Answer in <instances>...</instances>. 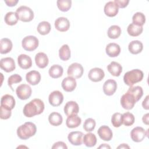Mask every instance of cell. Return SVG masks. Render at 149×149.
I'll use <instances>...</instances> for the list:
<instances>
[{
    "instance_id": "40",
    "label": "cell",
    "mask_w": 149,
    "mask_h": 149,
    "mask_svg": "<svg viewBox=\"0 0 149 149\" xmlns=\"http://www.w3.org/2000/svg\"><path fill=\"white\" fill-rule=\"evenodd\" d=\"M58 9L62 12H67L71 8L72 1L70 0H58L56 2Z\"/></svg>"
},
{
    "instance_id": "9",
    "label": "cell",
    "mask_w": 149,
    "mask_h": 149,
    "mask_svg": "<svg viewBox=\"0 0 149 149\" xmlns=\"http://www.w3.org/2000/svg\"><path fill=\"white\" fill-rule=\"evenodd\" d=\"M146 136H148L146 130L142 127H136L133 128L130 132V136L133 141L141 142L142 141Z\"/></svg>"
},
{
    "instance_id": "39",
    "label": "cell",
    "mask_w": 149,
    "mask_h": 149,
    "mask_svg": "<svg viewBox=\"0 0 149 149\" xmlns=\"http://www.w3.org/2000/svg\"><path fill=\"white\" fill-rule=\"evenodd\" d=\"M122 124L126 126H129L132 125L134 122V115L129 112H125L122 115Z\"/></svg>"
},
{
    "instance_id": "26",
    "label": "cell",
    "mask_w": 149,
    "mask_h": 149,
    "mask_svg": "<svg viewBox=\"0 0 149 149\" xmlns=\"http://www.w3.org/2000/svg\"><path fill=\"white\" fill-rule=\"evenodd\" d=\"M12 42L11 40L7 38H2L0 40V52L5 54L9 52L12 49Z\"/></svg>"
},
{
    "instance_id": "34",
    "label": "cell",
    "mask_w": 149,
    "mask_h": 149,
    "mask_svg": "<svg viewBox=\"0 0 149 149\" xmlns=\"http://www.w3.org/2000/svg\"><path fill=\"white\" fill-rule=\"evenodd\" d=\"M121 32L122 30L119 26L117 25H112L108 29L107 34L109 38L116 39L120 36Z\"/></svg>"
},
{
    "instance_id": "50",
    "label": "cell",
    "mask_w": 149,
    "mask_h": 149,
    "mask_svg": "<svg viewBox=\"0 0 149 149\" xmlns=\"http://www.w3.org/2000/svg\"><path fill=\"white\" fill-rule=\"evenodd\" d=\"M129 146H127L126 144H122L119 146L118 147V148H129Z\"/></svg>"
},
{
    "instance_id": "24",
    "label": "cell",
    "mask_w": 149,
    "mask_h": 149,
    "mask_svg": "<svg viewBox=\"0 0 149 149\" xmlns=\"http://www.w3.org/2000/svg\"><path fill=\"white\" fill-rule=\"evenodd\" d=\"M1 105L12 110L15 106V100L12 95L5 94L1 98Z\"/></svg>"
},
{
    "instance_id": "46",
    "label": "cell",
    "mask_w": 149,
    "mask_h": 149,
    "mask_svg": "<svg viewBox=\"0 0 149 149\" xmlns=\"http://www.w3.org/2000/svg\"><path fill=\"white\" fill-rule=\"evenodd\" d=\"M52 148H63V149H67L68 147L66 146V144L63 141H58L54 144L53 146L52 147Z\"/></svg>"
},
{
    "instance_id": "45",
    "label": "cell",
    "mask_w": 149,
    "mask_h": 149,
    "mask_svg": "<svg viewBox=\"0 0 149 149\" xmlns=\"http://www.w3.org/2000/svg\"><path fill=\"white\" fill-rule=\"evenodd\" d=\"M114 2L118 5V8H124L128 5L129 0H115Z\"/></svg>"
},
{
    "instance_id": "29",
    "label": "cell",
    "mask_w": 149,
    "mask_h": 149,
    "mask_svg": "<svg viewBox=\"0 0 149 149\" xmlns=\"http://www.w3.org/2000/svg\"><path fill=\"white\" fill-rule=\"evenodd\" d=\"M63 72V69L61 65H54L49 69V75L54 79H57L62 76Z\"/></svg>"
},
{
    "instance_id": "37",
    "label": "cell",
    "mask_w": 149,
    "mask_h": 149,
    "mask_svg": "<svg viewBox=\"0 0 149 149\" xmlns=\"http://www.w3.org/2000/svg\"><path fill=\"white\" fill-rule=\"evenodd\" d=\"M37 29L41 35H46L51 30V24L47 21H43L38 24Z\"/></svg>"
},
{
    "instance_id": "17",
    "label": "cell",
    "mask_w": 149,
    "mask_h": 149,
    "mask_svg": "<svg viewBox=\"0 0 149 149\" xmlns=\"http://www.w3.org/2000/svg\"><path fill=\"white\" fill-rule=\"evenodd\" d=\"M76 85L77 83L75 79L69 76L64 78L62 81V87L67 92L73 91L75 89Z\"/></svg>"
},
{
    "instance_id": "42",
    "label": "cell",
    "mask_w": 149,
    "mask_h": 149,
    "mask_svg": "<svg viewBox=\"0 0 149 149\" xmlns=\"http://www.w3.org/2000/svg\"><path fill=\"white\" fill-rule=\"evenodd\" d=\"M122 115L119 112H116L112 116L111 122L115 127H119L122 125Z\"/></svg>"
},
{
    "instance_id": "49",
    "label": "cell",
    "mask_w": 149,
    "mask_h": 149,
    "mask_svg": "<svg viewBox=\"0 0 149 149\" xmlns=\"http://www.w3.org/2000/svg\"><path fill=\"white\" fill-rule=\"evenodd\" d=\"M148 118H149V113H147L145 114L144 115H143V118H142L143 122L144 124L147 125H148V124H149V119H148Z\"/></svg>"
},
{
    "instance_id": "15",
    "label": "cell",
    "mask_w": 149,
    "mask_h": 149,
    "mask_svg": "<svg viewBox=\"0 0 149 149\" xmlns=\"http://www.w3.org/2000/svg\"><path fill=\"white\" fill-rule=\"evenodd\" d=\"M117 88L116 82L112 79H108L105 81L103 85V91L105 94L112 95L116 91Z\"/></svg>"
},
{
    "instance_id": "30",
    "label": "cell",
    "mask_w": 149,
    "mask_h": 149,
    "mask_svg": "<svg viewBox=\"0 0 149 149\" xmlns=\"http://www.w3.org/2000/svg\"><path fill=\"white\" fill-rule=\"evenodd\" d=\"M48 121L51 125L57 126L62 124L63 118L59 113L54 112L49 114L48 116Z\"/></svg>"
},
{
    "instance_id": "3",
    "label": "cell",
    "mask_w": 149,
    "mask_h": 149,
    "mask_svg": "<svg viewBox=\"0 0 149 149\" xmlns=\"http://www.w3.org/2000/svg\"><path fill=\"white\" fill-rule=\"evenodd\" d=\"M143 72L140 69H133L126 72L123 76L125 83L129 86H132L135 83L141 81L143 78Z\"/></svg>"
},
{
    "instance_id": "10",
    "label": "cell",
    "mask_w": 149,
    "mask_h": 149,
    "mask_svg": "<svg viewBox=\"0 0 149 149\" xmlns=\"http://www.w3.org/2000/svg\"><path fill=\"white\" fill-rule=\"evenodd\" d=\"M63 100V95L62 93L59 91H54L49 95V102L53 107H58L62 103Z\"/></svg>"
},
{
    "instance_id": "20",
    "label": "cell",
    "mask_w": 149,
    "mask_h": 149,
    "mask_svg": "<svg viewBox=\"0 0 149 149\" xmlns=\"http://www.w3.org/2000/svg\"><path fill=\"white\" fill-rule=\"evenodd\" d=\"M26 81L31 85L35 86L38 84L41 80V74L36 70H31L28 72L26 76Z\"/></svg>"
},
{
    "instance_id": "28",
    "label": "cell",
    "mask_w": 149,
    "mask_h": 149,
    "mask_svg": "<svg viewBox=\"0 0 149 149\" xmlns=\"http://www.w3.org/2000/svg\"><path fill=\"white\" fill-rule=\"evenodd\" d=\"M81 122V118L77 115L69 116L66 119V125L69 128H75L78 127Z\"/></svg>"
},
{
    "instance_id": "41",
    "label": "cell",
    "mask_w": 149,
    "mask_h": 149,
    "mask_svg": "<svg viewBox=\"0 0 149 149\" xmlns=\"http://www.w3.org/2000/svg\"><path fill=\"white\" fill-rule=\"evenodd\" d=\"M95 121L93 118L87 119L83 124V129L87 132H92L95 127Z\"/></svg>"
},
{
    "instance_id": "47",
    "label": "cell",
    "mask_w": 149,
    "mask_h": 149,
    "mask_svg": "<svg viewBox=\"0 0 149 149\" xmlns=\"http://www.w3.org/2000/svg\"><path fill=\"white\" fill-rule=\"evenodd\" d=\"M18 2H19L18 0H8V1L5 0V2L7 5V6H10V7L15 6Z\"/></svg>"
},
{
    "instance_id": "35",
    "label": "cell",
    "mask_w": 149,
    "mask_h": 149,
    "mask_svg": "<svg viewBox=\"0 0 149 149\" xmlns=\"http://www.w3.org/2000/svg\"><path fill=\"white\" fill-rule=\"evenodd\" d=\"M127 92L132 94L133 95L136 102L138 101L139 100H140V98L143 95V88H141V87L139 86H134V87L130 86V88L128 89Z\"/></svg>"
},
{
    "instance_id": "8",
    "label": "cell",
    "mask_w": 149,
    "mask_h": 149,
    "mask_svg": "<svg viewBox=\"0 0 149 149\" xmlns=\"http://www.w3.org/2000/svg\"><path fill=\"white\" fill-rule=\"evenodd\" d=\"M136 102V101L133 95L127 91L123 94L120 98L121 105L125 109L129 110L132 109Z\"/></svg>"
},
{
    "instance_id": "43",
    "label": "cell",
    "mask_w": 149,
    "mask_h": 149,
    "mask_svg": "<svg viewBox=\"0 0 149 149\" xmlns=\"http://www.w3.org/2000/svg\"><path fill=\"white\" fill-rule=\"evenodd\" d=\"M22 80V77L19 74H14L13 75L10 76L8 78V86L10 87L12 90H13L12 85L13 84H15V83H20Z\"/></svg>"
},
{
    "instance_id": "51",
    "label": "cell",
    "mask_w": 149,
    "mask_h": 149,
    "mask_svg": "<svg viewBox=\"0 0 149 149\" xmlns=\"http://www.w3.org/2000/svg\"><path fill=\"white\" fill-rule=\"evenodd\" d=\"M99 148H111V147L107 144H102L99 147Z\"/></svg>"
},
{
    "instance_id": "22",
    "label": "cell",
    "mask_w": 149,
    "mask_h": 149,
    "mask_svg": "<svg viewBox=\"0 0 149 149\" xmlns=\"http://www.w3.org/2000/svg\"><path fill=\"white\" fill-rule=\"evenodd\" d=\"M105 51L109 56L116 57L119 55L120 52V48L118 44L111 42L107 45Z\"/></svg>"
},
{
    "instance_id": "44",
    "label": "cell",
    "mask_w": 149,
    "mask_h": 149,
    "mask_svg": "<svg viewBox=\"0 0 149 149\" xmlns=\"http://www.w3.org/2000/svg\"><path fill=\"white\" fill-rule=\"evenodd\" d=\"M0 118L2 119H9L12 114L11 109H8L1 105L0 108Z\"/></svg>"
},
{
    "instance_id": "11",
    "label": "cell",
    "mask_w": 149,
    "mask_h": 149,
    "mask_svg": "<svg viewBox=\"0 0 149 149\" xmlns=\"http://www.w3.org/2000/svg\"><path fill=\"white\" fill-rule=\"evenodd\" d=\"M0 67L6 72H12L16 68L15 61L10 57L2 58L0 61Z\"/></svg>"
},
{
    "instance_id": "4",
    "label": "cell",
    "mask_w": 149,
    "mask_h": 149,
    "mask_svg": "<svg viewBox=\"0 0 149 149\" xmlns=\"http://www.w3.org/2000/svg\"><path fill=\"white\" fill-rule=\"evenodd\" d=\"M19 19L24 22L31 21L34 18V12L31 8L26 6L19 7L16 11Z\"/></svg>"
},
{
    "instance_id": "6",
    "label": "cell",
    "mask_w": 149,
    "mask_h": 149,
    "mask_svg": "<svg viewBox=\"0 0 149 149\" xmlns=\"http://www.w3.org/2000/svg\"><path fill=\"white\" fill-rule=\"evenodd\" d=\"M83 72L84 69L81 64L79 63H73L68 67L67 73L69 77L79 79L82 76Z\"/></svg>"
},
{
    "instance_id": "27",
    "label": "cell",
    "mask_w": 149,
    "mask_h": 149,
    "mask_svg": "<svg viewBox=\"0 0 149 149\" xmlns=\"http://www.w3.org/2000/svg\"><path fill=\"white\" fill-rule=\"evenodd\" d=\"M143 48V44L139 40H134L131 41L128 45V49L132 54H137L141 52Z\"/></svg>"
},
{
    "instance_id": "31",
    "label": "cell",
    "mask_w": 149,
    "mask_h": 149,
    "mask_svg": "<svg viewBox=\"0 0 149 149\" xmlns=\"http://www.w3.org/2000/svg\"><path fill=\"white\" fill-rule=\"evenodd\" d=\"M83 142L86 147H94L97 143V137L95 135L92 133H88L84 135Z\"/></svg>"
},
{
    "instance_id": "19",
    "label": "cell",
    "mask_w": 149,
    "mask_h": 149,
    "mask_svg": "<svg viewBox=\"0 0 149 149\" xmlns=\"http://www.w3.org/2000/svg\"><path fill=\"white\" fill-rule=\"evenodd\" d=\"M118 11L119 8L114 1H109L105 5L104 13L109 17L115 16L118 14Z\"/></svg>"
},
{
    "instance_id": "1",
    "label": "cell",
    "mask_w": 149,
    "mask_h": 149,
    "mask_svg": "<svg viewBox=\"0 0 149 149\" xmlns=\"http://www.w3.org/2000/svg\"><path fill=\"white\" fill-rule=\"evenodd\" d=\"M44 109V104L43 101L40 99L35 98L24 105L23 112L25 116L31 118L41 114Z\"/></svg>"
},
{
    "instance_id": "36",
    "label": "cell",
    "mask_w": 149,
    "mask_h": 149,
    "mask_svg": "<svg viewBox=\"0 0 149 149\" xmlns=\"http://www.w3.org/2000/svg\"><path fill=\"white\" fill-rule=\"evenodd\" d=\"M59 56L61 60L67 61L70 58V49L67 44L63 45L59 50Z\"/></svg>"
},
{
    "instance_id": "5",
    "label": "cell",
    "mask_w": 149,
    "mask_h": 149,
    "mask_svg": "<svg viewBox=\"0 0 149 149\" xmlns=\"http://www.w3.org/2000/svg\"><path fill=\"white\" fill-rule=\"evenodd\" d=\"M38 38L33 36H28L25 37L22 42V47L26 51H33L38 46Z\"/></svg>"
},
{
    "instance_id": "21",
    "label": "cell",
    "mask_w": 149,
    "mask_h": 149,
    "mask_svg": "<svg viewBox=\"0 0 149 149\" xmlns=\"http://www.w3.org/2000/svg\"><path fill=\"white\" fill-rule=\"evenodd\" d=\"M17 63L19 66L23 69H29L32 65L31 58L26 54H20L18 56Z\"/></svg>"
},
{
    "instance_id": "25",
    "label": "cell",
    "mask_w": 149,
    "mask_h": 149,
    "mask_svg": "<svg viewBox=\"0 0 149 149\" xmlns=\"http://www.w3.org/2000/svg\"><path fill=\"white\" fill-rule=\"evenodd\" d=\"M107 69L108 72L113 76L118 77L120 76L122 72V66L116 62H111L107 66Z\"/></svg>"
},
{
    "instance_id": "14",
    "label": "cell",
    "mask_w": 149,
    "mask_h": 149,
    "mask_svg": "<svg viewBox=\"0 0 149 149\" xmlns=\"http://www.w3.org/2000/svg\"><path fill=\"white\" fill-rule=\"evenodd\" d=\"M55 27L58 31L65 32L69 30L70 27V22L67 18L59 17L55 21Z\"/></svg>"
},
{
    "instance_id": "16",
    "label": "cell",
    "mask_w": 149,
    "mask_h": 149,
    "mask_svg": "<svg viewBox=\"0 0 149 149\" xmlns=\"http://www.w3.org/2000/svg\"><path fill=\"white\" fill-rule=\"evenodd\" d=\"M79 105L75 101H68L64 107V112L68 116L72 115H77L79 113Z\"/></svg>"
},
{
    "instance_id": "33",
    "label": "cell",
    "mask_w": 149,
    "mask_h": 149,
    "mask_svg": "<svg viewBox=\"0 0 149 149\" xmlns=\"http://www.w3.org/2000/svg\"><path fill=\"white\" fill-rule=\"evenodd\" d=\"M5 22L10 26L15 25L17 23L19 17L16 12H9L5 16Z\"/></svg>"
},
{
    "instance_id": "13",
    "label": "cell",
    "mask_w": 149,
    "mask_h": 149,
    "mask_svg": "<svg viewBox=\"0 0 149 149\" xmlns=\"http://www.w3.org/2000/svg\"><path fill=\"white\" fill-rule=\"evenodd\" d=\"M83 133L81 132L75 131L70 132L68 136L69 141L73 146H80L83 143Z\"/></svg>"
},
{
    "instance_id": "18",
    "label": "cell",
    "mask_w": 149,
    "mask_h": 149,
    "mask_svg": "<svg viewBox=\"0 0 149 149\" xmlns=\"http://www.w3.org/2000/svg\"><path fill=\"white\" fill-rule=\"evenodd\" d=\"M99 137L104 141H110L112 138V132L111 129L106 126L103 125L100 127L97 131Z\"/></svg>"
},
{
    "instance_id": "12",
    "label": "cell",
    "mask_w": 149,
    "mask_h": 149,
    "mask_svg": "<svg viewBox=\"0 0 149 149\" xmlns=\"http://www.w3.org/2000/svg\"><path fill=\"white\" fill-rule=\"evenodd\" d=\"M105 76L104 72L102 69L99 68H94L91 69L88 74L89 79L94 82L101 81Z\"/></svg>"
},
{
    "instance_id": "7",
    "label": "cell",
    "mask_w": 149,
    "mask_h": 149,
    "mask_svg": "<svg viewBox=\"0 0 149 149\" xmlns=\"http://www.w3.org/2000/svg\"><path fill=\"white\" fill-rule=\"evenodd\" d=\"M31 88L30 86L26 84H22L17 87L16 93L19 98L22 100L28 99L31 95Z\"/></svg>"
},
{
    "instance_id": "23",
    "label": "cell",
    "mask_w": 149,
    "mask_h": 149,
    "mask_svg": "<svg viewBox=\"0 0 149 149\" xmlns=\"http://www.w3.org/2000/svg\"><path fill=\"white\" fill-rule=\"evenodd\" d=\"M35 62L37 66L40 68H44L48 64L47 55L44 52H38L35 56Z\"/></svg>"
},
{
    "instance_id": "2",
    "label": "cell",
    "mask_w": 149,
    "mask_h": 149,
    "mask_svg": "<svg viewBox=\"0 0 149 149\" xmlns=\"http://www.w3.org/2000/svg\"><path fill=\"white\" fill-rule=\"evenodd\" d=\"M37 131V127L34 123L27 122L20 126L17 129V136L22 140H27L33 136Z\"/></svg>"
},
{
    "instance_id": "48",
    "label": "cell",
    "mask_w": 149,
    "mask_h": 149,
    "mask_svg": "<svg viewBox=\"0 0 149 149\" xmlns=\"http://www.w3.org/2000/svg\"><path fill=\"white\" fill-rule=\"evenodd\" d=\"M148 95H147L146 98L143 100L142 102V106L144 109L148 110L149 109V106H148Z\"/></svg>"
},
{
    "instance_id": "38",
    "label": "cell",
    "mask_w": 149,
    "mask_h": 149,
    "mask_svg": "<svg viewBox=\"0 0 149 149\" xmlns=\"http://www.w3.org/2000/svg\"><path fill=\"white\" fill-rule=\"evenodd\" d=\"M132 21L133 23L138 26H143L146 22V16L141 12H136L133 16Z\"/></svg>"
},
{
    "instance_id": "32",
    "label": "cell",
    "mask_w": 149,
    "mask_h": 149,
    "mask_svg": "<svg viewBox=\"0 0 149 149\" xmlns=\"http://www.w3.org/2000/svg\"><path fill=\"white\" fill-rule=\"evenodd\" d=\"M143 26L136 25L134 23L130 24L127 29V31L130 36L136 37L139 36L143 32Z\"/></svg>"
}]
</instances>
